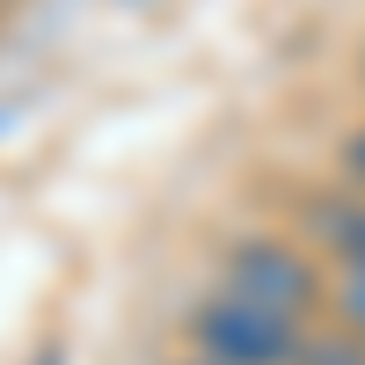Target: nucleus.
Returning a JSON list of instances; mask_svg holds the SVG:
<instances>
[{"instance_id":"obj_1","label":"nucleus","mask_w":365,"mask_h":365,"mask_svg":"<svg viewBox=\"0 0 365 365\" xmlns=\"http://www.w3.org/2000/svg\"><path fill=\"white\" fill-rule=\"evenodd\" d=\"M190 336L205 351V365H292L299 358V322L292 314H270V307H249V299H234V292H212L197 322H190Z\"/></svg>"},{"instance_id":"obj_2","label":"nucleus","mask_w":365,"mask_h":365,"mask_svg":"<svg viewBox=\"0 0 365 365\" xmlns=\"http://www.w3.org/2000/svg\"><path fill=\"white\" fill-rule=\"evenodd\" d=\"M220 292L299 322L322 299V278H314V263L299 256V249H285V241H241V249L227 256V270H220Z\"/></svg>"},{"instance_id":"obj_3","label":"nucleus","mask_w":365,"mask_h":365,"mask_svg":"<svg viewBox=\"0 0 365 365\" xmlns=\"http://www.w3.org/2000/svg\"><path fill=\"white\" fill-rule=\"evenodd\" d=\"M322 241L344 270H365V197H336L322 205Z\"/></svg>"},{"instance_id":"obj_4","label":"nucleus","mask_w":365,"mask_h":365,"mask_svg":"<svg viewBox=\"0 0 365 365\" xmlns=\"http://www.w3.org/2000/svg\"><path fill=\"white\" fill-rule=\"evenodd\" d=\"M292 365H365V344L358 336H314V344H299Z\"/></svg>"},{"instance_id":"obj_5","label":"nucleus","mask_w":365,"mask_h":365,"mask_svg":"<svg viewBox=\"0 0 365 365\" xmlns=\"http://www.w3.org/2000/svg\"><path fill=\"white\" fill-rule=\"evenodd\" d=\"M336 314H344V336L365 344V270H344L336 278Z\"/></svg>"},{"instance_id":"obj_6","label":"nucleus","mask_w":365,"mask_h":365,"mask_svg":"<svg viewBox=\"0 0 365 365\" xmlns=\"http://www.w3.org/2000/svg\"><path fill=\"white\" fill-rule=\"evenodd\" d=\"M344 168H351V175H358V182H365V132H358V139H351V146H344Z\"/></svg>"}]
</instances>
